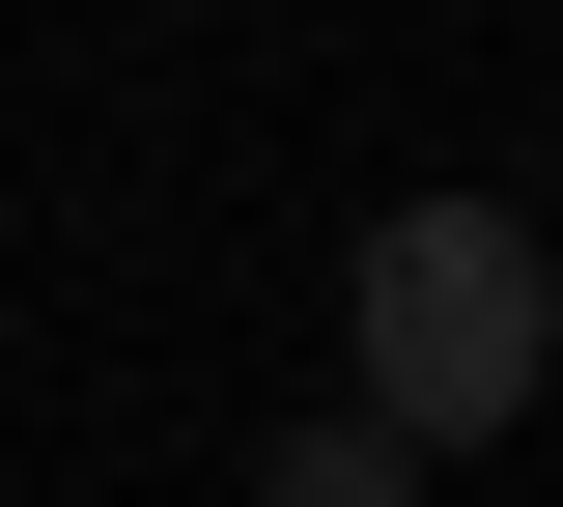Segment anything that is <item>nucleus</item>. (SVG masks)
Wrapping results in <instances>:
<instances>
[{"mask_svg": "<svg viewBox=\"0 0 563 507\" xmlns=\"http://www.w3.org/2000/svg\"><path fill=\"white\" fill-rule=\"evenodd\" d=\"M254 507H422V451H395V423H282V451H254Z\"/></svg>", "mask_w": 563, "mask_h": 507, "instance_id": "2", "label": "nucleus"}, {"mask_svg": "<svg viewBox=\"0 0 563 507\" xmlns=\"http://www.w3.org/2000/svg\"><path fill=\"white\" fill-rule=\"evenodd\" d=\"M339 310H366V423H395V451H507L536 366H563V283H536L507 198H395Z\"/></svg>", "mask_w": 563, "mask_h": 507, "instance_id": "1", "label": "nucleus"}]
</instances>
